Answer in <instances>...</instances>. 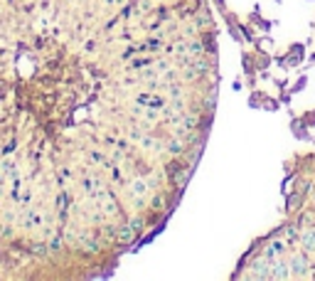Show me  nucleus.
I'll list each match as a JSON object with an SVG mask.
<instances>
[{"label": "nucleus", "instance_id": "obj_2", "mask_svg": "<svg viewBox=\"0 0 315 281\" xmlns=\"http://www.w3.org/2000/svg\"><path fill=\"white\" fill-rule=\"evenodd\" d=\"M234 279H315V193L244 252Z\"/></svg>", "mask_w": 315, "mask_h": 281}, {"label": "nucleus", "instance_id": "obj_1", "mask_svg": "<svg viewBox=\"0 0 315 281\" xmlns=\"http://www.w3.org/2000/svg\"><path fill=\"white\" fill-rule=\"evenodd\" d=\"M209 0H0V277L96 279L178 210L219 99Z\"/></svg>", "mask_w": 315, "mask_h": 281}]
</instances>
